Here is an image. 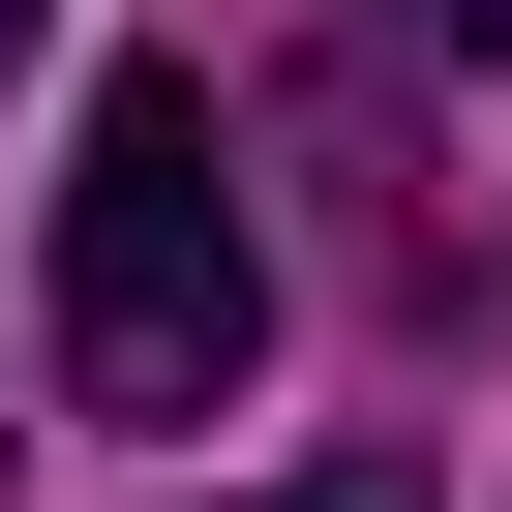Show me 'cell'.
<instances>
[{"label": "cell", "instance_id": "cell-1", "mask_svg": "<svg viewBox=\"0 0 512 512\" xmlns=\"http://www.w3.org/2000/svg\"><path fill=\"white\" fill-rule=\"evenodd\" d=\"M61 362H91V422H211L241 362H272V241H241L211 61H121L91 151H61Z\"/></svg>", "mask_w": 512, "mask_h": 512}, {"label": "cell", "instance_id": "cell-2", "mask_svg": "<svg viewBox=\"0 0 512 512\" xmlns=\"http://www.w3.org/2000/svg\"><path fill=\"white\" fill-rule=\"evenodd\" d=\"M211 512H452V482H211Z\"/></svg>", "mask_w": 512, "mask_h": 512}, {"label": "cell", "instance_id": "cell-3", "mask_svg": "<svg viewBox=\"0 0 512 512\" xmlns=\"http://www.w3.org/2000/svg\"><path fill=\"white\" fill-rule=\"evenodd\" d=\"M392 31H452V61H512V0H392Z\"/></svg>", "mask_w": 512, "mask_h": 512}, {"label": "cell", "instance_id": "cell-4", "mask_svg": "<svg viewBox=\"0 0 512 512\" xmlns=\"http://www.w3.org/2000/svg\"><path fill=\"white\" fill-rule=\"evenodd\" d=\"M0 61H31V0H0Z\"/></svg>", "mask_w": 512, "mask_h": 512}]
</instances>
